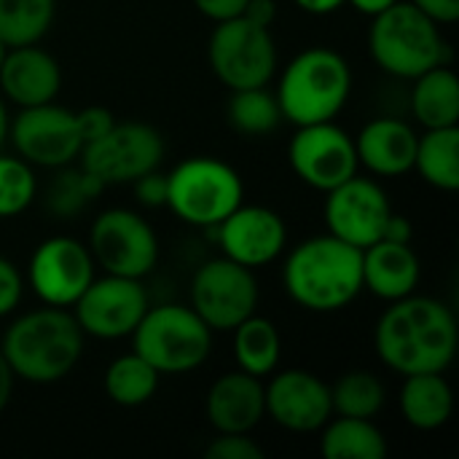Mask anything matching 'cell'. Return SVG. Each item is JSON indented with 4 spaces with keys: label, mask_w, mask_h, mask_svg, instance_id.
<instances>
[{
    "label": "cell",
    "mask_w": 459,
    "mask_h": 459,
    "mask_svg": "<svg viewBox=\"0 0 459 459\" xmlns=\"http://www.w3.org/2000/svg\"><path fill=\"white\" fill-rule=\"evenodd\" d=\"M159 379H161V374L132 350L129 355L110 360V366L105 368V377H102V387H105V395L116 406L137 409V406H145L156 395Z\"/></svg>",
    "instance_id": "obj_28"
},
{
    "label": "cell",
    "mask_w": 459,
    "mask_h": 459,
    "mask_svg": "<svg viewBox=\"0 0 459 459\" xmlns=\"http://www.w3.org/2000/svg\"><path fill=\"white\" fill-rule=\"evenodd\" d=\"M411 237H414V226H411V221H409L406 215L393 212V215H390V221H387V226H385L382 239H393V242H411Z\"/></svg>",
    "instance_id": "obj_41"
},
{
    "label": "cell",
    "mask_w": 459,
    "mask_h": 459,
    "mask_svg": "<svg viewBox=\"0 0 459 459\" xmlns=\"http://www.w3.org/2000/svg\"><path fill=\"white\" fill-rule=\"evenodd\" d=\"M13 371H11V366L5 363V358H3V352H0V414L8 409V403H11V395H13Z\"/></svg>",
    "instance_id": "obj_43"
},
{
    "label": "cell",
    "mask_w": 459,
    "mask_h": 459,
    "mask_svg": "<svg viewBox=\"0 0 459 459\" xmlns=\"http://www.w3.org/2000/svg\"><path fill=\"white\" fill-rule=\"evenodd\" d=\"M204 457L210 459H264L266 452L250 438V433H218L207 449Z\"/></svg>",
    "instance_id": "obj_34"
},
{
    "label": "cell",
    "mask_w": 459,
    "mask_h": 459,
    "mask_svg": "<svg viewBox=\"0 0 459 459\" xmlns=\"http://www.w3.org/2000/svg\"><path fill=\"white\" fill-rule=\"evenodd\" d=\"M8 140L16 156L43 169L67 167L78 161L83 151L75 113L56 105V100L35 108H22L8 124Z\"/></svg>",
    "instance_id": "obj_12"
},
{
    "label": "cell",
    "mask_w": 459,
    "mask_h": 459,
    "mask_svg": "<svg viewBox=\"0 0 459 459\" xmlns=\"http://www.w3.org/2000/svg\"><path fill=\"white\" fill-rule=\"evenodd\" d=\"M102 191L105 186L91 172H86L81 164H67L56 169V178L46 191V210L54 212L56 218H73L81 210H86V204L94 202Z\"/></svg>",
    "instance_id": "obj_32"
},
{
    "label": "cell",
    "mask_w": 459,
    "mask_h": 459,
    "mask_svg": "<svg viewBox=\"0 0 459 459\" xmlns=\"http://www.w3.org/2000/svg\"><path fill=\"white\" fill-rule=\"evenodd\" d=\"M411 113L422 129L459 126V78L446 62L414 78Z\"/></svg>",
    "instance_id": "obj_24"
},
{
    "label": "cell",
    "mask_w": 459,
    "mask_h": 459,
    "mask_svg": "<svg viewBox=\"0 0 459 459\" xmlns=\"http://www.w3.org/2000/svg\"><path fill=\"white\" fill-rule=\"evenodd\" d=\"M390 215V196L377 180L355 175L325 194L323 221L328 234L360 250L382 239Z\"/></svg>",
    "instance_id": "obj_16"
},
{
    "label": "cell",
    "mask_w": 459,
    "mask_h": 459,
    "mask_svg": "<svg viewBox=\"0 0 459 459\" xmlns=\"http://www.w3.org/2000/svg\"><path fill=\"white\" fill-rule=\"evenodd\" d=\"M62 89L59 62L38 43L8 48L0 65V94L19 108L54 102Z\"/></svg>",
    "instance_id": "obj_19"
},
{
    "label": "cell",
    "mask_w": 459,
    "mask_h": 459,
    "mask_svg": "<svg viewBox=\"0 0 459 459\" xmlns=\"http://www.w3.org/2000/svg\"><path fill=\"white\" fill-rule=\"evenodd\" d=\"M38 196V178L35 167L27 164L22 156L0 153V221L16 218L32 207Z\"/></svg>",
    "instance_id": "obj_33"
},
{
    "label": "cell",
    "mask_w": 459,
    "mask_h": 459,
    "mask_svg": "<svg viewBox=\"0 0 459 459\" xmlns=\"http://www.w3.org/2000/svg\"><path fill=\"white\" fill-rule=\"evenodd\" d=\"M75 121H78V132H81L83 145H86V143L102 137L116 124V116L102 105H89L83 110H75Z\"/></svg>",
    "instance_id": "obj_36"
},
{
    "label": "cell",
    "mask_w": 459,
    "mask_h": 459,
    "mask_svg": "<svg viewBox=\"0 0 459 459\" xmlns=\"http://www.w3.org/2000/svg\"><path fill=\"white\" fill-rule=\"evenodd\" d=\"M242 16L250 19L253 24H261V27H269L272 30V24L277 19V3L274 0H247Z\"/></svg>",
    "instance_id": "obj_40"
},
{
    "label": "cell",
    "mask_w": 459,
    "mask_h": 459,
    "mask_svg": "<svg viewBox=\"0 0 459 459\" xmlns=\"http://www.w3.org/2000/svg\"><path fill=\"white\" fill-rule=\"evenodd\" d=\"M8 124H11L8 105H5V100H3V94H0V148H3L5 140H8Z\"/></svg>",
    "instance_id": "obj_45"
},
{
    "label": "cell",
    "mask_w": 459,
    "mask_h": 459,
    "mask_svg": "<svg viewBox=\"0 0 459 459\" xmlns=\"http://www.w3.org/2000/svg\"><path fill=\"white\" fill-rule=\"evenodd\" d=\"M422 261L411 242L379 239L363 250V290L382 301H398L417 293Z\"/></svg>",
    "instance_id": "obj_22"
},
{
    "label": "cell",
    "mask_w": 459,
    "mask_h": 459,
    "mask_svg": "<svg viewBox=\"0 0 459 459\" xmlns=\"http://www.w3.org/2000/svg\"><path fill=\"white\" fill-rule=\"evenodd\" d=\"M304 13H312V16H328L333 11H339L347 0H293Z\"/></svg>",
    "instance_id": "obj_42"
},
{
    "label": "cell",
    "mask_w": 459,
    "mask_h": 459,
    "mask_svg": "<svg viewBox=\"0 0 459 459\" xmlns=\"http://www.w3.org/2000/svg\"><path fill=\"white\" fill-rule=\"evenodd\" d=\"M282 288L307 312H342L363 293V250L333 234L309 237L288 253Z\"/></svg>",
    "instance_id": "obj_2"
},
{
    "label": "cell",
    "mask_w": 459,
    "mask_h": 459,
    "mask_svg": "<svg viewBox=\"0 0 459 459\" xmlns=\"http://www.w3.org/2000/svg\"><path fill=\"white\" fill-rule=\"evenodd\" d=\"M288 161L304 186L323 194L355 178L360 167L355 137L336 121L296 126V134L288 145Z\"/></svg>",
    "instance_id": "obj_13"
},
{
    "label": "cell",
    "mask_w": 459,
    "mask_h": 459,
    "mask_svg": "<svg viewBox=\"0 0 459 459\" xmlns=\"http://www.w3.org/2000/svg\"><path fill=\"white\" fill-rule=\"evenodd\" d=\"M414 169L438 191H459V126L425 129L417 140Z\"/></svg>",
    "instance_id": "obj_27"
},
{
    "label": "cell",
    "mask_w": 459,
    "mask_h": 459,
    "mask_svg": "<svg viewBox=\"0 0 459 459\" xmlns=\"http://www.w3.org/2000/svg\"><path fill=\"white\" fill-rule=\"evenodd\" d=\"M215 433H253L266 417L264 379L245 371H229L212 382L204 401Z\"/></svg>",
    "instance_id": "obj_20"
},
{
    "label": "cell",
    "mask_w": 459,
    "mask_h": 459,
    "mask_svg": "<svg viewBox=\"0 0 459 459\" xmlns=\"http://www.w3.org/2000/svg\"><path fill=\"white\" fill-rule=\"evenodd\" d=\"M207 56L215 78L229 91L269 86L280 65L277 43L269 27L253 24L245 16H234L215 24Z\"/></svg>",
    "instance_id": "obj_8"
},
{
    "label": "cell",
    "mask_w": 459,
    "mask_h": 459,
    "mask_svg": "<svg viewBox=\"0 0 459 459\" xmlns=\"http://www.w3.org/2000/svg\"><path fill=\"white\" fill-rule=\"evenodd\" d=\"M347 3H352V8L366 13V16H377V13H382L385 8H390L398 0H347Z\"/></svg>",
    "instance_id": "obj_44"
},
{
    "label": "cell",
    "mask_w": 459,
    "mask_h": 459,
    "mask_svg": "<svg viewBox=\"0 0 459 459\" xmlns=\"http://www.w3.org/2000/svg\"><path fill=\"white\" fill-rule=\"evenodd\" d=\"M245 202L239 172L215 156H188L167 172V207L188 226L215 229Z\"/></svg>",
    "instance_id": "obj_6"
},
{
    "label": "cell",
    "mask_w": 459,
    "mask_h": 459,
    "mask_svg": "<svg viewBox=\"0 0 459 459\" xmlns=\"http://www.w3.org/2000/svg\"><path fill=\"white\" fill-rule=\"evenodd\" d=\"M148 307L151 301L140 280L105 274L94 277L70 309L83 336L116 342L132 336Z\"/></svg>",
    "instance_id": "obj_14"
},
{
    "label": "cell",
    "mask_w": 459,
    "mask_h": 459,
    "mask_svg": "<svg viewBox=\"0 0 459 459\" xmlns=\"http://www.w3.org/2000/svg\"><path fill=\"white\" fill-rule=\"evenodd\" d=\"M5 54H8V46L0 40V65H3V59H5Z\"/></svg>",
    "instance_id": "obj_46"
},
{
    "label": "cell",
    "mask_w": 459,
    "mask_h": 459,
    "mask_svg": "<svg viewBox=\"0 0 459 459\" xmlns=\"http://www.w3.org/2000/svg\"><path fill=\"white\" fill-rule=\"evenodd\" d=\"M446 43L433 19L411 3H393L371 16L368 54L393 78L414 81L436 65L446 62Z\"/></svg>",
    "instance_id": "obj_5"
},
{
    "label": "cell",
    "mask_w": 459,
    "mask_h": 459,
    "mask_svg": "<svg viewBox=\"0 0 459 459\" xmlns=\"http://www.w3.org/2000/svg\"><path fill=\"white\" fill-rule=\"evenodd\" d=\"M132 350L159 374H191L207 363L212 331L191 307L159 304L132 331Z\"/></svg>",
    "instance_id": "obj_7"
},
{
    "label": "cell",
    "mask_w": 459,
    "mask_h": 459,
    "mask_svg": "<svg viewBox=\"0 0 459 459\" xmlns=\"http://www.w3.org/2000/svg\"><path fill=\"white\" fill-rule=\"evenodd\" d=\"M164 159V137L143 121H116L102 137L83 145L78 164L105 188L134 183L140 175L159 169Z\"/></svg>",
    "instance_id": "obj_10"
},
{
    "label": "cell",
    "mask_w": 459,
    "mask_h": 459,
    "mask_svg": "<svg viewBox=\"0 0 459 459\" xmlns=\"http://www.w3.org/2000/svg\"><path fill=\"white\" fill-rule=\"evenodd\" d=\"M417 140V129L403 118H371L355 137L358 161L377 178H401L414 169Z\"/></svg>",
    "instance_id": "obj_21"
},
{
    "label": "cell",
    "mask_w": 459,
    "mask_h": 459,
    "mask_svg": "<svg viewBox=\"0 0 459 459\" xmlns=\"http://www.w3.org/2000/svg\"><path fill=\"white\" fill-rule=\"evenodd\" d=\"M231 333H234L231 352H234L239 371L258 377V379H266L277 371L280 358H282V339H280L277 325L269 317L250 315Z\"/></svg>",
    "instance_id": "obj_25"
},
{
    "label": "cell",
    "mask_w": 459,
    "mask_h": 459,
    "mask_svg": "<svg viewBox=\"0 0 459 459\" xmlns=\"http://www.w3.org/2000/svg\"><path fill=\"white\" fill-rule=\"evenodd\" d=\"M97 264L89 247L67 234H54L43 239L30 255V288L46 307L70 309L78 296L89 288Z\"/></svg>",
    "instance_id": "obj_15"
},
{
    "label": "cell",
    "mask_w": 459,
    "mask_h": 459,
    "mask_svg": "<svg viewBox=\"0 0 459 459\" xmlns=\"http://www.w3.org/2000/svg\"><path fill=\"white\" fill-rule=\"evenodd\" d=\"M274 94L282 121L296 126L336 121L352 94V67L336 48H304L280 73Z\"/></svg>",
    "instance_id": "obj_4"
},
{
    "label": "cell",
    "mask_w": 459,
    "mask_h": 459,
    "mask_svg": "<svg viewBox=\"0 0 459 459\" xmlns=\"http://www.w3.org/2000/svg\"><path fill=\"white\" fill-rule=\"evenodd\" d=\"M401 414L414 430H441L455 414V393L444 374H411L403 377Z\"/></svg>",
    "instance_id": "obj_23"
},
{
    "label": "cell",
    "mask_w": 459,
    "mask_h": 459,
    "mask_svg": "<svg viewBox=\"0 0 459 459\" xmlns=\"http://www.w3.org/2000/svg\"><path fill=\"white\" fill-rule=\"evenodd\" d=\"M191 309L210 331H234L258 309V282L253 269L221 255L202 264L191 280Z\"/></svg>",
    "instance_id": "obj_11"
},
{
    "label": "cell",
    "mask_w": 459,
    "mask_h": 459,
    "mask_svg": "<svg viewBox=\"0 0 459 459\" xmlns=\"http://www.w3.org/2000/svg\"><path fill=\"white\" fill-rule=\"evenodd\" d=\"M134 199L143 207H167V175L159 169H151L145 175H140L134 183Z\"/></svg>",
    "instance_id": "obj_37"
},
{
    "label": "cell",
    "mask_w": 459,
    "mask_h": 459,
    "mask_svg": "<svg viewBox=\"0 0 459 459\" xmlns=\"http://www.w3.org/2000/svg\"><path fill=\"white\" fill-rule=\"evenodd\" d=\"M282 121V110L277 94L269 86L237 89L229 100V124L245 137H264L272 134Z\"/></svg>",
    "instance_id": "obj_31"
},
{
    "label": "cell",
    "mask_w": 459,
    "mask_h": 459,
    "mask_svg": "<svg viewBox=\"0 0 459 459\" xmlns=\"http://www.w3.org/2000/svg\"><path fill=\"white\" fill-rule=\"evenodd\" d=\"M387 401V390L382 379L366 368L347 371L336 379L331 387V403L333 414L339 417H360V420H374Z\"/></svg>",
    "instance_id": "obj_30"
},
{
    "label": "cell",
    "mask_w": 459,
    "mask_h": 459,
    "mask_svg": "<svg viewBox=\"0 0 459 459\" xmlns=\"http://www.w3.org/2000/svg\"><path fill=\"white\" fill-rule=\"evenodd\" d=\"M24 296V277L16 269V264L5 255H0V320L13 315Z\"/></svg>",
    "instance_id": "obj_35"
},
{
    "label": "cell",
    "mask_w": 459,
    "mask_h": 459,
    "mask_svg": "<svg viewBox=\"0 0 459 459\" xmlns=\"http://www.w3.org/2000/svg\"><path fill=\"white\" fill-rule=\"evenodd\" d=\"M196 11L202 16H207L210 22H226V19H234V16H242L247 0H194Z\"/></svg>",
    "instance_id": "obj_38"
},
{
    "label": "cell",
    "mask_w": 459,
    "mask_h": 459,
    "mask_svg": "<svg viewBox=\"0 0 459 459\" xmlns=\"http://www.w3.org/2000/svg\"><path fill=\"white\" fill-rule=\"evenodd\" d=\"M86 247L105 274L143 280L159 264V237L153 226L129 207L102 210L89 229Z\"/></svg>",
    "instance_id": "obj_9"
},
{
    "label": "cell",
    "mask_w": 459,
    "mask_h": 459,
    "mask_svg": "<svg viewBox=\"0 0 459 459\" xmlns=\"http://www.w3.org/2000/svg\"><path fill=\"white\" fill-rule=\"evenodd\" d=\"M409 3L417 5L438 27L441 24H455L459 19V0H409Z\"/></svg>",
    "instance_id": "obj_39"
},
{
    "label": "cell",
    "mask_w": 459,
    "mask_h": 459,
    "mask_svg": "<svg viewBox=\"0 0 459 459\" xmlns=\"http://www.w3.org/2000/svg\"><path fill=\"white\" fill-rule=\"evenodd\" d=\"M56 0H0V40L13 46L40 43L54 24Z\"/></svg>",
    "instance_id": "obj_29"
},
{
    "label": "cell",
    "mask_w": 459,
    "mask_h": 459,
    "mask_svg": "<svg viewBox=\"0 0 459 459\" xmlns=\"http://www.w3.org/2000/svg\"><path fill=\"white\" fill-rule=\"evenodd\" d=\"M374 350L379 360L401 374H444L459 350L455 312L430 296H406L390 301L374 328Z\"/></svg>",
    "instance_id": "obj_1"
},
{
    "label": "cell",
    "mask_w": 459,
    "mask_h": 459,
    "mask_svg": "<svg viewBox=\"0 0 459 459\" xmlns=\"http://www.w3.org/2000/svg\"><path fill=\"white\" fill-rule=\"evenodd\" d=\"M266 417L290 433H317L331 417V385L304 368L274 371L264 385Z\"/></svg>",
    "instance_id": "obj_17"
},
{
    "label": "cell",
    "mask_w": 459,
    "mask_h": 459,
    "mask_svg": "<svg viewBox=\"0 0 459 459\" xmlns=\"http://www.w3.org/2000/svg\"><path fill=\"white\" fill-rule=\"evenodd\" d=\"M83 331L73 312L43 307L16 317L3 333L0 352L16 379L54 385L73 374L83 355Z\"/></svg>",
    "instance_id": "obj_3"
},
{
    "label": "cell",
    "mask_w": 459,
    "mask_h": 459,
    "mask_svg": "<svg viewBox=\"0 0 459 459\" xmlns=\"http://www.w3.org/2000/svg\"><path fill=\"white\" fill-rule=\"evenodd\" d=\"M320 455L325 459H385L387 438L374 420L339 417L320 428Z\"/></svg>",
    "instance_id": "obj_26"
},
{
    "label": "cell",
    "mask_w": 459,
    "mask_h": 459,
    "mask_svg": "<svg viewBox=\"0 0 459 459\" xmlns=\"http://www.w3.org/2000/svg\"><path fill=\"white\" fill-rule=\"evenodd\" d=\"M215 239L226 258L247 269H261L285 253L288 226L280 212L242 202L215 226Z\"/></svg>",
    "instance_id": "obj_18"
}]
</instances>
